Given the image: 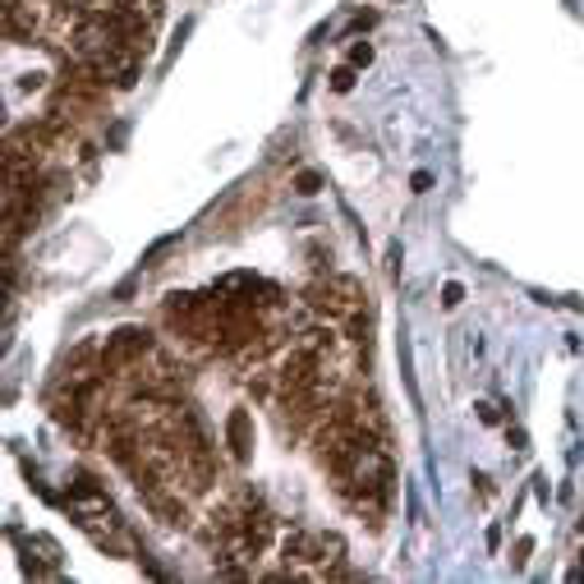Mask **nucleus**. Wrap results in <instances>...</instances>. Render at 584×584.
<instances>
[]
</instances>
